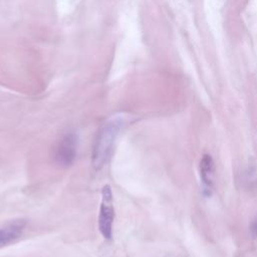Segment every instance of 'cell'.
<instances>
[{"mask_svg":"<svg viewBox=\"0 0 257 257\" xmlns=\"http://www.w3.org/2000/svg\"><path fill=\"white\" fill-rule=\"evenodd\" d=\"M125 122V116L117 115L108 119L100 127L95 139L91 155V164L95 170L101 169L107 162L112 151L115 138Z\"/></svg>","mask_w":257,"mask_h":257,"instance_id":"6da1fadb","label":"cell"},{"mask_svg":"<svg viewBox=\"0 0 257 257\" xmlns=\"http://www.w3.org/2000/svg\"><path fill=\"white\" fill-rule=\"evenodd\" d=\"M114 218L112 192L109 185L101 189V201L98 214V230L104 239L109 240L112 236V223Z\"/></svg>","mask_w":257,"mask_h":257,"instance_id":"7a4b0ae2","label":"cell"},{"mask_svg":"<svg viewBox=\"0 0 257 257\" xmlns=\"http://www.w3.org/2000/svg\"><path fill=\"white\" fill-rule=\"evenodd\" d=\"M77 154V135L74 132L65 133L58 141L54 150V160L60 167L67 168L75 160Z\"/></svg>","mask_w":257,"mask_h":257,"instance_id":"3957f363","label":"cell"},{"mask_svg":"<svg viewBox=\"0 0 257 257\" xmlns=\"http://www.w3.org/2000/svg\"><path fill=\"white\" fill-rule=\"evenodd\" d=\"M25 228L23 220H14L0 228V248L5 247L16 241Z\"/></svg>","mask_w":257,"mask_h":257,"instance_id":"277c9868","label":"cell"},{"mask_svg":"<svg viewBox=\"0 0 257 257\" xmlns=\"http://www.w3.org/2000/svg\"><path fill=\"white\" fill-rule=\"evenodd\" d=\"M200 178L205 190L210 194L214 187L215 179V164L210 155H204L200 161L199 166Z\"/></svg>","mask_w":257,"mask_h":257,"instance_id":"5b68a950","label":"cell"},{"mask_svg":"<svg viewBox=\"0 0 257 257\" xmlns=\"http://www.w3.org/2000/svg\"><path fill=\"white\" fill-rule=\"evenodd\" d=\"M250 230H251V233L253 236L257 237V217L253 220V222L251 223V226H250Z\"/></svg>","mask_w":257,"mask_h":257,"instance_id":"8992f818","label":"cell"}]
</instances>
